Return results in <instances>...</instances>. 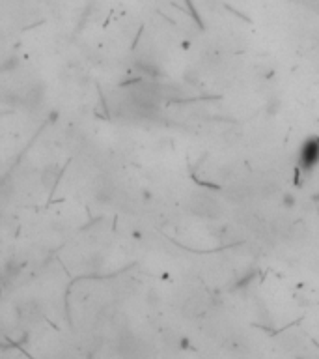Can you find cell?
<instances>
[{
  "mask_svg": "<svg viewBox=\"0 0 319 359\" xmlns=\"http://www.w3.org/2000/svg\"><path fill=\"white\" fill-rule=\"evenodd\" d=\"M299 163L304 170L314 169L319 163V139H308L301 148V158Z\"/></svg>",
  "mask_w": 319,
  "mask_h": 359,
  "instance_id": "cell-1",
  "label": "cell"
}]
</instances>
